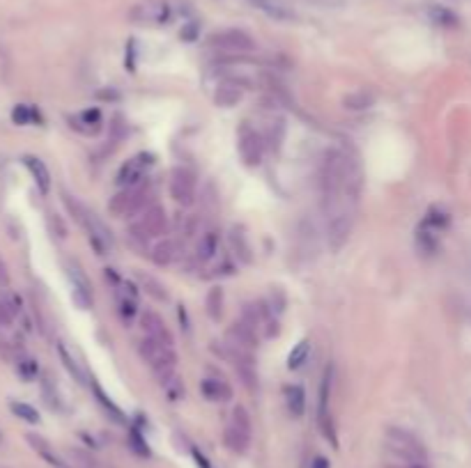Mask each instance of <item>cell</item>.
<instances>
[{"label": "cell", "mask_w": 471, "mask_h": 468, "mask_svg": "<svg viewBox=\"0 0 471 468\" xmlns=\"http://www.w3.org/2000/svg\"><path fill=\"white\" fill-rule=\"evenodd\" d=\"M218 252V234L216 229H207L205 234H200V241L195 246V257L200 262H209Z\"/></svg>", "instance_id": "obj_21"}, {"label": "cell", "mask_w": 471, "mask_h": 468, "mask_svg": "<svg viewBox=\"0 0 471 468\" xmlns=\"http://www.w3.org/2000/svg\"><path fill=\"white\" fill-rule=\"evenodd\" d=\"M430 19H433L437 26H444V28H455L460 23V19L455 17L451 10H446V7H442V5L430 7Z\"/></svg>", "instance_id": "obj_32"}, {"label": "cell", "mask_w": 471, "mask_h": 468, "mask_svg": "<svg viewBox=\"0 0 471 468\" xmlns=\"http://www.w3.org/2000/svg\"><path fill=\"white\" fill-rule=\"evenodd\" d=\"M67 278L72 282V299L81 310H88L92 305V285L85 278L83 269L76 262H67Z\"/></svg>", "instance_id": "obj_11"}, {"label": "cell", "mask_w": 471, "mask_h": 468, "mask_svg": "<svg viewBox=\"0 0 471 468\" xmlns=\"http://www.w3.org/2000/svg\"><path fill=\"white\" fill-rule=\"evenodd\" d=\"M313 468H329V462H327V459H315Z\"/></svg>", "instance_id": "obj_41"}, {"label": "cell", "mask_w": 471, "mask_h": 468, "mask_svg": "<svg viewBox=\"0 0 471 468\" xmlns=\"http://www.w3.org/2000/svg\"><path fill=\"white\" fill-rule=\"evenodd\" d=\"M237 152L248 168H257L264 156V138L251 124H241L237 131Z\"/></svg>", "instance_id": "obj_9"}, {"label": "cell", "mask_w": 471, "mask_h": 468, "mask_svg": "<svg viewBox=\"0 0 471 468\" xmlns=\"http://www.w3.org/2000/svg\"><path fill=\"white\" fill-rule=\"evenodd\" d=\"M244 92H246V87L241 81H237V78H223V81L216 83L211 99H214V104L218 108H232V106L241 104Z\"/></svg>", "instance_id": "obj_12"}, {"label": "cell", "mask_w": 471, "mask_h": 468, "mask_svg": "<svg viewBox=\"0 0 471 468\" xmlns=\"http://www.w3.org/2000/svg\"><path fill=\"white\" fill-rule=\"evenodd\" d=\"M308 356H311V342L308 340H301L287 356V370H299L301 365L308 361Z\"/></svg>", "instance_id": "obj_31"}, {"label": "cell", "mask_w": 471, "mask_h": 468, "mask_svg": "<svg viewBox=\"0 0 471 468\" xmlns=\"http://www.w3.org/2000/svg\"><path fill=\"white\" fill-rule=\"evenodd\" d=\"M387 448L391 455H396L398 459H403L405 464H423L426 462V450L416 436L410 432L398 430V427H389L387 430Z\"/></svg>", "instance_id": "obj_6"}, {"label": "cell", "mask_w": 471, "mask_h": 468, "mask_svg": "<svg viewBox=\"0 0 471 468\" xmlns=\"http://www.w3.org/2000/svg\"><path fill=\"white\" fill-rule=\"evenodd\" d=\"M331 382H334V370L327 368L324 377H322V384H320V423L329 420L327 407H329V395H331Z\"/></svg>", "instance_id": "obj_28"}, {"label": "cell", "mask_w": 471, "mask_h": 468, "mask_svg": "<svg viewBox=\"0 0 471 468\" xmlns=\"http://www.w3.org/2000/svg\"><path fill=\"white\" fill-rule=\"evenodd\" d=\"M200 391L209 402H227L232 400V388L218 377H205L200 382Z\"/></svg>", "instance_id": "obj_16"}, {"label": "cell", "mask_w": 471, "mask_h": 468, "mask_svg": "<svg viewBox=\"0 0 471 468\" xmlns=\"http://www.w3.org/2000/svg\"><path fill=\"white\" fill-rule=\"evenodd\" d=\"M10 287V273H7V266L3 257H0V289H7Z\"/></svg>", "instance_id": "obj_39"}, {"label": "cell", "mask_w": 471, "mask_h": 468, "mask_svg": "<svg viewBox=\"0 0 471 468\" xmlns=\"http://www.w3.org/2000/svg\"><path fill=\"white\" fill-rule=\"evenodd\" d=\"M193 457H195V462H198V466H200V468H209V464H207V459H205V457H202V455H200V452H198V450H193Z\"/></svg>", "instance_id": "obj_40"}, {"label": "cell", "mask_w": 471, "mask_h": 468, "mask_svg": "<svg viewBox=\"0 0 471 468\" xmlns=\"http://www.w3.org/2000/svg\"><path fill=\"white\" fill-rule=\"evenodd\" d=\"M147 197H150V191L143 184L124 186L108 200V213L115 218H131L147 207Z\"/></svg>", "instance_id": "obj_5"}, {"label": "cell", "mask_w": 471, "mask_h": 468, "mask_svg": "<svg viewBox=\"0 0 471 468\" xmlns=\"http://www.w3.org/2000/svg\"><path fill=\"white\" fill-rule=\"evenodd\" d=\"M225 342H230L234 347H241V349H248V352H253L257 349V331L253 326H248L246 322H234L230 329L225 333Z\"/></svg>", "instance_id": "obj_14"}, {"label": "cell", "mask_w": 471, "mask_h": 468, "mask_svg": "<svg viewBox=\"0 0 471 468\" xmlns=\"http://www.w3.org/2000/svg\"><path fill=\"white\" fill-rule=\"evenodd\" d=\"M14 317H17V312L12 310V305L7 303L5 299H0V326L10 329L12 324H14Z\"/></svg>", "instance_id": "obj_37"}, {"label": "cell", "mask_w": 471, "mask_h": 468, "mask_svg": "<svg viewBox=\"0 0 471 468\" xmlns=\"http://www.w3.org/2000/svg\"><path fill=\"white\" fill-rule=\"evenodd\" d=\"M172 19L168 0H138L129 10V21L136 26H166Z\"/></svg>", "instance_id": "obj_7"}, {"label": "cell", "mask_w": 471, "mask_h": 468, "mask_svg": "<svg viewBox=\"0 0 471 468\" xmlns=\"http://www.w3.org/2000/svg\"><path fill=\"white\" fill-rule=\"evenodd\" d=\"M140 329L147 338H154L159 340V342H166V345H175V340H172V333L168 329V324L163 322V317L159 312H152V310H145L140 315Z\"/></svg>", "instance_id": "obj_13"}, {"label": "cell", "mask_w": 471, "mask_h": 468, "mask_svg": "<svg viewBox=\"0 0 471 468\" xmlns=\"http://www.w3.org/2000/svg\"><path fill=\"white\" fill-rule=\"evenodd\" d=\"M205 308H207L209 319H214V322L221 319V312H223V289L221 287H211L207 292Z\"/></svg>", "instance_id": "obj_30"}, {"label": "cell", "mask_w": 471, "mask_h": 468, "mask_svg": "<svg viewBox=\"0 0 471 468\" xmlns=\"http://www.w3.org/2000/svg\"><path fill=\"white\" fill-rule=\"evenodd\" d=\"M230 243H232V250L239 262H244V264H251V262H253V250H251V243H248V236L244 234V229L232 227Z\"/></svg>", "instance_id": "obj_20"}, {"label": "cell", "mask_w": 471, "mask_h": 468, "mask_svg": "<svg viewBox=\"0 0 471 468\" xmlns=\"http://www.w3.org/2000/svg\"><path fill=\"white\" fill-rule=\"evenodd\" d=\"M10 409H12V414H14V416L21 418V420H26V423H33V425L39 423L37 409H35V407H30V404H26V402H12V404H10Z\"/></svg>", "instance_id": "obj_34"}, {"label": "cell", "mask_w": 471, "mask_h": 468, "mask_svg": "<svg viewBox=\"0 0 471 468\" xmlns=\"http://www.w3.org/2000/svg\"><path fill=\"white\" fill-rule=\"evenodd\" d=\"M17 370H19V375L26 379V382H30V379L37 377V361L30 358V356H19V358H17Z\"/></svg>", "instance_id": "obj_35"}, {"label": "cell", "mask_w": 471, "mask_h": 468, "mask_svg": "<svg viewBox=\"0 0 471 468\" xmlns=\"http://www.w3.org/2000/svg\"><path fill=\"white\" fill-rule=\"evenodd\" d=\"M285 404L292 418H301L306 414V391L301 386H287L285 388Z\"/></svg>", "instance_id": "obj_22"}, {"label": "cell", "mask_w": 471, "mask_h": 468, "mask_svg": "<svg viewBox=\"0 0 471 468\" xmlns=\"http://www.w3.org/2000/svg\"><path fill=\"white\" fill-rule=\"evenodd\" d=\"M177 257V243L172 239H161L152 250V262L159 266H168Z\"/></svg>", "instance_id": "obj_27"}, {"label": "cell", "mask_w": 471, "mask_h": 468, "mask_svg": "<svg viewBox=\"0 0 471 468\" xmlns=\"http://www.w3.org/2000/svg\"><path fill=\"white\" fill-rule=\"evenodd\" d=\"M28 441H30V446H33L39 455H42L46 462H49L51 466H56V468H65V464L60 462V459L56 457V452H53L51 448H49V443H46L42 436H37V434H28Z\"/></svg>", "instance_id": "obj_29"}, {"label": "cell", "mask_w": 471, "mask_h": 468, "mask_svg": "<svg viewBox=\"0 0 471 468\" xmlns=\"http://www.w3.org/2000/svg\"><path fill=\"white\" fill-rule=\"evenodd\" d=\"M451 223V216H449V211H444V209H439V207H433L428 211V216H426V220H423V225L426 227H430V229H444L446 225Z\"/></svg>", "instance_id": "obj_33"}, {"label": "cell", "mask_w": 471, "mask_h": 468, "mask_svg": "<svg viewBox=\"0 0 471 468\" xmlns=\"http://www.w3.org/2000/svg\"><path fill=\"white\" fill-rule=\"evenodd\" d=\"M168 191L170 197L182 207L195 202V193H198V177L191 168L186 165H177L170 170V181H168Z\"/></svg>", "instance_id": "obj_8"}, {"label": "cell", "mask_w": 471, "mask_h": 468, "mask_svg": "<svg viewBox=\"0 0 471 468\" xmlns=\"http://www.w3.org/2000/svg\"><path fill=\"white\" fill-rule=\"evenodd\" d=\"M37 117V113L30 106H23V104H19L17 108H14V113H12V120L17 122V124H30Z\"/></svg>", "instance_id": "obj_36"}, {"label": "cell", "mask_w": 471, "mask_h": 468, "mask_svg": "<svg viewBox=\"0 0 471 468\" xmlns=\"http://www.w3.org/2000/svg\"><path fill=\"white\" fill-rule=\"evenodd\" d=\"M69 126H74L76 131L85 133V136H94V133L101 129V113L97 108L83 110V113L69 117Z\"/></svg>", "instance_id": "obj_17"}, {"label": "cell", "mask_w": 471, "mask_h": 468, "mask_svg": "<svg viewBox=\"0 0 471 468\" xmlns=\"http://www.w3.org/2000/svg\"><path fill=\"white\" fill-rule=\"evenodd\" d=\"M62 200H65V204H67V209L72 211V216H74V220L78 225H81L85 232H88V239L92 241V246L97 248V252L99 255H104L106 250H111L113 248V234H111V229L106 227V223L101 220L97 213H94L92 209H88L85 207L83 202H78L74 195H69V193H65L62 195Z\"/></svg>", "instance_id": "obj_1"}, {"label": "cell", "mask_w": 471, "mask_h": 468, "mask_svg": "<svg viewBox=\"0 0 471 468\" xmlns=\"http://www.w3.org/2000/svg\"><path fill=\"white\" fill-rule=\"evenodd\" d=\"M375 101L377 97L371 90H357V92H350L347 97H343V108L352 110V113H361V110L373 108Z\"/></svg>", "instance_id": "obj_19"}, {"label": "cell", "mask_w": 471, "mask_h": 468, "mask_svg": "<svg viewBox=\"0 0 471 468\" xmlns=\"http://www.w3.org/2000/svg\"><path fill=\"white\" fill-rule=\"evenodd\" d=\"M168 232V213L161 204H150L129 223V234L140 243L159 239Z\"/></svg>", "instance_id": "obj_4"}, {"label": "cell", "mask_w": 471, "mask_h": 468, "mask_svg": "<svg viewBox=\"0 0 471 468\" xmlns=\"http://www.w3.org/2000/svg\"><path fill=\"white\" fill-rule=\"evenodd\" d=\"M58 356H60L62 365H65V370L74 377V382H78L81 386H88V377H85V372L81 370V365L76 363L72 352H69V349L62 345V342H58Z\"/></svg>", "instance_id": "obj_23"}, {"label": "cell", "mask_w": 471, "mask_h": 468, "mask_svg": "<svg viewBox=\"0 0 471 468\" xmlns=\"http://www.w3.org/2000/svg\"><path fill=\"white\" fill-rule=\"evenodd\" d=\"M251 443V434L239 430V427H234L232 423L225 427V446L230 448L232 452H246Z\"/></svg>", "instance_id": "obj_26"}, {"label": "cell", "mask_w": 471, "mask_h": 468, "mask_svg": "<svg viewBox=\"0 0 471 468\" xmlns=\"http://www.w3.org/2000/svg\"><path fill=\"white\" fill-rule=\"evenodd\" d=\"M23 165L28 168L30 177H33V181H35V186L39 188V193L42 195L49 193L51 191V172H49V168H46V163L42 161V158L28 154V156H23Z\"/></svg>", "instance_id": "obj_15"}, {"label": "cell", "mask_w": 471, "mask_h": 468, "mask_svg": "<svg viewBox=\"0 0 471 468\" xmlns=\"http://www.w3.org/2000/svg\"><path fill=\"white\" fill-rule=\"evenodd\" d=\"M129 289V287H127ZM127 289H117V312H120L122 322H131L133 315L138 312V303H136V292H127Z\"/></svg>", "instance_id": "obj_24"}, {"label": "cell", "mask_w": 471, "mask_h": 468, "mask_svg": "<svg viewBox=\"0 0 471 468\" xmlns=\"http://www.w3.org/2000/svg\"><path fill=\"white\" fill-rule=\"evenodd\" d=\"M136 280L140 282V287L145 289V294H147V296H152L154 301H168L166 285H161L154 275H147V273H143V271H138V273H136Z\"/></svg>", "instance_id": "obj_25"}, {"label": "cell", "mask_w": 471, "mask_h": 468, "mask_svg": "<svg viewBox=\"0 0 471 468\" xmlns=\"http://www.w3.org/2000/svg\"><path fill=\"white\" fill-rule=\"evenodd\" d=\"M207 49L223 58H244L255 51V39L241 28H223L207 37Z\"/></svg>", "instance_id": "obj_3"}, {"label": "cell", "mask_w": 471, "mask_h": 468, "mask_svg": "<svg viewBox=\"0 0 471 468\" xmlns=\"http://www.w3.org/2000/svg\"><path fill=\"white\" fill-rule=\"evenodd\" d=\"M122 115H115L113 117V124H111V131H113V138L115 142H120L124 136H127V124H122Z\"/></svg>", "instance_id": "obj_38"}, {"label": "cell", "mask_w": 471, "mask_h": 468, "mask_svg": "<svg viewBox=\"0 0 471 468\" xmlns=\"http://www.w3.org/2000/svg\"><path fill=\"white\" fill-rule=\"evenodd\" d=\"M138 354H140V358L147 363V368L159 377L161 384H166L168 379L175 377L177 354H175V347L172 345L159 342V340L145 335L138 345Z\"/></svg>", "instance_id": "obj_2"}, {"label": "cell", "mask_w": 471, "mask_h": 468, "mask_svg": "<svg viewBox=\"0 0 471 468\" xmlns=\"http://www.w3.org/2000/svg\"><path fill=\"white\" fill-rule=\"evenodd\" d=\"M154 165V156L147 154V152H140L136 156H131L127 163L122 165L120 170H117V186L124 188V186H136L143 181V177L147 174V170H150Z\"/></svg>", "instance_id": "obj_10"}, {"label": "cell", "mask_w": 471, "mask_h": 468, "mask_svg": "<svg viewBox=\"0 0 471 468\" xmlns=\"http://www.w3.org/2000/svg\"><path fill=\"white\" fill-rule=\"evenodd\" d=\"M248 3L253 5V7H257L260 12H264L267 17H271V19H276V21H290V19H294L292 10H290L285 3H281V0H248Z\"/></svg>", "instance_id": "obj_18"}]
</instances>
